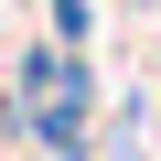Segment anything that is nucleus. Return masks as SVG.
<instances>
[{
  "label": "nucleus",
  "instance_id": "obj_1",
  "mask_svg": "<svg viewBox=\"0 0 161 161\" xmlns=\"http://www.w3.org/2000/svg\"><path fill=\"white\" fill-rule=\"evenodd\" d=\"M43 22H54V43H75V54H86V32H97L86 0H43Z\"/></svg>",
  "mask_w": 161,
  "mask_h": 161
},
{
  "label": "nucleus",
  "instance_id": "obj_2",
  "mask_svg": "<svg viewBox=\"0 0 161 161\" xmlns=\"http://www.w3.org/2000/svg\"><path fill=\"white\" fill-rule=\"evenodd\" d=\"M11 161H43V150H11Z\"/></svg>",
  "mask_w": 161,
  "mask_h": 161
}]
</instances>
